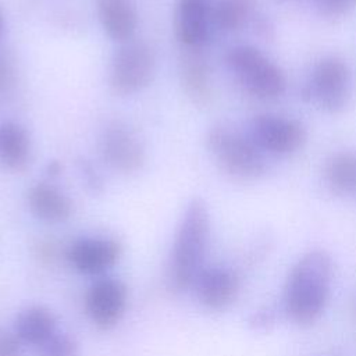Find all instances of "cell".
I'll return each instance as SVG.
<instances>
[{
	"label": "cell",
	"mask_w": 356,
	"mask_h": 356,
	"mask_svg": "<svg viewBox=\"0 0 356 356\" xmlns=\"http://www.w3.org/2000/svg\"><path fill=\"white\" fill-rule=\"evenodd\" d=\"M175 35L186 49H200L213 26L210 0H177Z\"/></svg>",
	"instance_id": "cell-12"
},
{
	"label": "cell",
	"mask_w": 356,
	"mask_h": 356,
	"mask_svg": "<svg viewBox=\"0 0 356 356\" xmlns=\"http://www.w3.org/2000/svg\"><path fill=\"white\" fill-rule=\"evenodd\" d=\"M249 135L263 152L271 154H291L306 142L305 127L298 120L278 114L256 115Z\"/></svg>",
	"instance_id": "cell-8"
},
{
	"label": "cell",
	"mask_w": 356,
	"mask_h": 356,
	"mask_svg": "<svg viewBox=\"0 0 356 356\" xmlns=\"http://www.w3.org/2000/svg\"><path fill=\"white\" fill-rule=\"evenodd\" d=\"M181 61V82L185 93L196 103L207 102L210 96V71L199 49H186Z\"/></svg>",
	"instance_id": "cell-17"
},
{
	"label": "cell",
	"mask_w": 356,
	"mask_h": 356,
	"mask_svg": "<svg viewBox=\"0 0 356 356\" xmlns=\"http://www.w3.org/2000/svg\"><path fill=\"white\" fill-rule=\"evenodd\" d=\"M318 11L328 17L346 14L356 6V0H313Z\"/></svg>",
	"instance_id": "cell-21"
},
{
	"label": "cell",
	"mask_w": 356,
	"mask_h": 356,
	"mask_svg": "<svg viewBox=\"0 0 356 356\" xmlns=\"http://www.w3.org/2000/svg\"><path fill=\"white\" fill-rule=\"evenodd\" d=\"M15 71L13 67V63L0 54V97L8 92L11 85L14 83Z\"/></svg>",
	"instance_id": "cell-23"
},
{
	"label": "cell",
	"mask_w": 356,
	"mask_h": 356,
	"mask_svg": "<svg viewBox=\"0 0 356 356\" xmlns=\"http://www.w3.org/2000/svg\"><path fill=\"white\" fill-rule=\"evenodd\" d=\"M352 310H353V314H355V317H356V299L353 300V309H352Z\"/></svg>",
	"instance_id": "cell-27"
},
{
	"label": "cell",
	"mask_w": 356,
	"mask_h": 356,
	"mask_svg": "<svg viewBox=\"0 0 356 356\" xmlns=\"http://www.w3.org/2000/svg\"><path fill=\"white\" fill-rule=\"evenodd\" d=\"M3 25H4V21H3V14L0 11V36H1V32H3Z\"/></svg>",
	"instance_id": "cell-26"
},
{
	"label": "cell",
	"mask_w": 356,
	"mask_h": 356,
	"mask_svg": "<svg viewBox=\"0 0 356 356\" xmlns=\"http://www.w3.org/2000/svg\"><path fill=\"white\" fill-rule=\"evenodd\" d=\"M156 74V54L153 49L138 40L122 43L110 64L108 83L114 93L135 95L150 85Z\"/></svg>",
	"instance_id": "cell-5"
},
{
	"label": "cell",
	"mask_w": 356,
	"mask_h": 356,
	"mask_svg": "<svg viewBox=\"0 0 356 356\" xmlns=\"http://www.w3.org/2000/svg\"><path fill=\"white\" fill-rule=\"evenodd\" d=\"M225 64L252 96L270 100L282 96L286 89L282 70L254 46L238 44L231 47L225 53Z\"/></svg>",
	"instance_id": "cell-4"
},
{
	"label": "cell",
	"mask_w": 356,
	"mask_h": 356,
	"mask_svg": "<svg viewBox=\"0 0 356 356\" xmlns=\"http://www.w3.org/2000/svg\"><path fill=\"white\" fill-rule=\"evenodd\" d=\"M32 159V142L26 129L15 121L0 124V165L8 171L25 170Z\"/></svg>",
	"instance_id": "cell-15"
},
{
	"label": "cell",
	"mask_w": 356,
	"mask_h": 356,
	"mask_svg": "<svg viewBox=\"0 0 356 356\" xmlns=\"http://www.w3.org/2000/svg\"><path fill=\"white\" fill-rule=\"evenodd\" d=\"M21 341L13 332H0V356H19Z\"/></svg>",
	"instance_id": "cell-24"
},
{
	"label": "cell",
	"mask_w": 356,
	"mask_h": 356,
	"mask_svg": "<svg viewBox=\"0 0 356 356\" xmlns=\"http://www.w3.org/2000/svg\"><path fill=\"white\" fill-rule=\"evenodd\" d=\"M332 281V260L325 250L313 249L292 266L284 286V309L298 325H310L320 318L328 303Z\"/></svg>",
	"instance_id": "cell-1"
},
{
	"label": "cell",
	"mask_w": 356,
	"mask_h": 356,
	"mask_svg": "<svg viewBox=\"0 0 356 356\" xmlns=\"http://www.w3.org/2000/svg\"><path fill=\"white\" fill-rule=\"evenodd\" d=\"M350 90L352 76L346 63L338 57H324L313 67L305 97L328 113H338L346 107Z\"/></svg>",
	"instance_id": "cell-6"
},
{
	"label": "cell",
	"mask_w": 356,
	"mask_h": 356,
	"mask_svg": "<svg viewBox=\"0 0 356 356\" xmlns=\"http://www.w3.org/2000/svg\"><path fill=\"white\" fill-rule=\"evenodd\" d=\"M127 307L125 285L111 277L96 280L85 296V309L92 323L100 330L113 328Z\"/></svg>",
	"instance_id": "cell-9"
},
{
	"label": "cell",
	"mask_w": 356,
	"mask_h": 356,
	"mask_svg": "<svg viewBox=\"0 0 356 356\" xmlns=\"http://www.w3.org/2000/svg\"><path fill=\"white\" fill-rule=\"evenodd\" d=\"M206 145L218 167L238 179H254L266 170L263 150L250 135H243L235 128L217 124L206 136Z\"/></svg>",
	"instance_id": "cell-3"
},
{
	"label": "cell",
	"mask_w": 356,
	"mask_h": 356,
	"mask_svg": "<svg viewBox=\"0 0 356 356\" xmlns=\"http://www.w3.org/2000/svg\"><path fill=\"white\" fill-rule=\"evenodd\" d=\"M61 172V165L58 161H50L47 165V175L49 177H56Z\"/></svg>",
	"instance_id": "cell-25"
},
{
	"label": "cell",
	"mask_w": 356,
	"mask_h": 356,
	"mask_svg": "<svg viewBox=\"0 0 356 356\" xmlns=\"http://www.w3.org/2000/svg\"><path fill=\"white\" fill-rule=\"evenodd\" d=\"M100 154L114 171L134 174L139 171L146 160L143 142L127 124L110 122L100 136Z\"/></svg>",
	"instance_id": "cell-7"
},
{
	"label": "cell",
	"mask_w": 356,
	"mask_h": 356,
	"mask_svg": "<svg viewBox=\"0 0 356 356\" xmlns=\"http://www.w3.org/2000/svg\"><path fill=\"white\" fill-rule=\"evenodd\" d=\"M254 11V0H214L211 3L213 26L222 32L243 28Z\"/></svg>",
	"instance_id": "cell-19"
},
{
	"label": "cell",
	"mask_w": 356,
	"mask_h": 356,
	"mask_svg": "<svg viewBox=\"0 0 356 356\" xmlns=\"http://www.w3.org/2000/svg\"><path fill=\"white\" fill-rule=\"evenodd\" d=\"M28 207L40 221L47 224H60L72 214V202L70 197L47 182H39L28 191Z\"/></svg>",
	"instance_id": "cell-14"
},
{
	"label": "cell",
	"mask_w": 356,
	"mask_h": 356,
	"mask_svg": "<svg viewBox=\"0 0 356 356\" xmlns=\"http://www.w3.org/2000/svg\"><path fill=\"white\" fill-rule=\"evenodd\" d=\"M324 181L338 195H356V153L334 154L324 167Z\"/></svg>",
	"instance_id": "cell-18"
},
{
	"label": "cell",
	"mask_w": 356,
	"mask_h": 356,
	"mask_svg": "<svg viewBox=\"0 0 356 356\" xmlns=\"http://www.w3.org/2000/svg\"><path fill=\"white\" fill-rule=\"evenodd\" d=\"M197 300L210 310L228 307L239 293L238 274L225 266L203 267L193 285Z\"/></svg>",
	"instance_id": "cell-11"
},
{
	"label": "cell",
	"mask_w": 356,
	"mask_h": 356,
	"mask_svg": "<svg viewBox=\"0 0 356 356\" xmlns=\"http://www.w3.org/2000/svg\"><path fill=\"white\" fill-rule=\"evenodd\" d=\"M96 13L111 40L121 44L132 40L138 28V11L132 0H96Z\"/></svg>",
	"instance_id": "cell-13"
},
{
	"label": "cell",
	"mask_w": 356,
	"mask_h": 356,
	"mask_svg": "<svg viewBox=\"0 0 356 356\" xmlns=\"http://www.w3.org/2000/svg\"><path fill=\"white\" fill-rule=\"evenodd\" d=\"M57 330V320L51 310L44 306H29L15 318L14 334L21 343L42 346Z\"/></svg>",
	"instance_id": "cell-16"
},
{
	"label": "cell",
	"mask_w": 356,
	"mask_h": 356,
	"mask_svg": "<svg viewBox=\"0 0 356 356\" xmlns=\"http://www.w3.org/2000/svg\"><path fill=\"white\" fill-rule=\"evenodd\" d=\"M210 238V214L207 204L192 199L178 224L168 266V280L178 291L192 288L197 274L203 268Z\"/></svg>",
	"instance_id": "cell-2"
},
{
	"label": "cell",
	"mask_w": 356,
	"mask_h": 356,
	"mask_svg": "<svg viewBox=\"0 0 356 356\" xmlns=\"http://www.w3.org/2000/svg\"><path fill=\"white\" fill-rule=\"evenodd\" d=\"M121 256V245L110 238H79L68 250L70 264L81 274L99 275L111 268Z\"/></svg>",
	"instance_id": "cell-10"
},
{
	"label": "cell",
	"mask_w": 356,
	"mask_h": 356,
	"mask_svg": "<svg viewBox=\"0 0 356 356\" xmlns=\"http://www.w3.org/2000/svg\"><path fill=\"white\" fill-rule=\"evenodd\" d=\"M78 168L88 188H90L93 192H100L103 188V181L96 167L89 160L82 159L81 161H78Z\"/></svg>",
	"instance_id": "cell-22"
},
{
	"label": "cell",
	"mask_w": 356,
	"mask_h": 356,
	"mask_svg": "<svg viewBox=\"0 0 356 356\" xmlns=\"http://www.w3.org/2000/svg\"><path fill=\"white\" fill-rule=\"evenodd\" d=\"M42 356H79L78 343L67 332L57 331L42 346H39Z\"/></svg>",
	"instance_id": "cell-20"
}]
</instances>
